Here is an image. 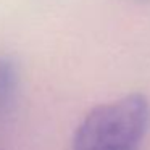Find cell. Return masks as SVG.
I'll return each mask as SVG.
<instances>
[{
    "mask_svg": "<svg viewBox=\"0 0 150 150\" xmlns=\"http://www.w3.org/2000/svg\"><path fill=\"white\" fill-rule=\"evenodd\" d=\"M150 123V103L131 94L87 113L74 132L73 150H139Z\"/></svg>",
    "mask_w": 150,
    "mask_h": 150,
    "instance_id": "1",
    "label": "cell"
},
{
    "mask_svg": "<svg viewBox=\"0 0 150 150\" xmlns=\"http://www.w3.org/2000/svg\"><path fill=\"white\" fill-rule=\"evenodd\" d=\"M16 82V71L10 60H0V103L7 102Z\"/></svg>",
    "mask_w": 150,
    "mask_h": 150,
    "instance_id": "2",
    "label": "cell"
}]
</instances>
